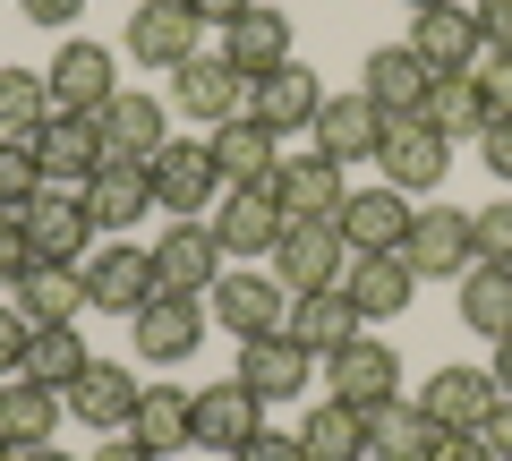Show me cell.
<instances>
[{"label":"cell","instance_id":"15","mask_svg":"<svg viewBox=\"0 0 512 461\" xmlns=\"http://www.w3.org/2000/svg\"><path fill=\"white\" fill-rule=\"evenodd\" d=\"M205 154H214L222 188H274V171H282V137L265 129L256 111H239V120H222V129L205 137Z\"/></svg>","mask_w":512,"mask_h":461},{"label":"cell","instance_id":"11","mask_svg":"<svg viewBox=\"0 0 512 461\" xmlns=\"http://www.w3.org/2000/svg\"><path fill=\"white\" fill-rule=\"evenodd\" d=\"M205 299H214V316L231 325V342H256V333H291V291H282L274 274H248V265H239V274H222Z\"/></svg>","mask_w":512,"mask_h":461},{"label":"cell","instance_id":"30","mask_svg":"<svg viewBox=\"0 0 512 461\" xmlns=\"http://www.w3.org/2000/svg\"><path fill=\"white\" fill-rule=\"evenodd\" d=\"M342 291H350V308H359V316H402L410 291H419V274L402 265V248H376V257H350Z\"/></svg>","mask_w":512,"mask_h":461},{"label":"cell","instance_id":"43","mask_svg":"<svg viewBox=\"0 0 512 461\" xmlns=\"http://www.w3.org/2000/svg\"><path fill=\"white\" fill-rule=\"evenodd\" d=\"M26 274H35V240H26L18 214H0V291H18Z\"/></svg>","mask_w":512,"mask_h":461},{"label":"cell","instance_id":"7","mask_svg":"<svg viewBox=\"0 0 512 461\" xmlns=\"http://www.w3.org/2000/svg\"><path fill=\"white\" fill-rule=\"evenodd\" d=\"M231 274V257H222V240H214V222H171L163 240H154V282L163 291H188V299H205L214 282Z\"/></svg>","mask_w":512,"mask_h":461},{"label":"cell","instance_id":"29","mask_svg":"<svg viewBox=\"0 0 512 461\" xmlns=\"http://www.w3.org/2000/svg\"><path fill=\"white\" fill-rule=\"evenodd\" d=\"M427 86H436V69H427L410 43H384V52H367V94H376L384 120H410V111L427 103Z\"/></svg>","mask_w":512,"mask_h":461},{"label":"cell","instance_id":"34","mask_svg":"<svg viewBox=\"0 0 512 461\" xmlns=\"http://www.w3.org/2000/svg\"><path fill=\"white\" fill-rule=\"evenodd\" d=\"M77 308H94L77 265H35V274L18 282V316L26 325H77Z\"/></svg>","mask_w":512,"mask_h":461},{"label":"cell","instance_id":"51","mask_svg":"<svg viewBox=\"0 0 512 461\" xmlns=\"http://www.w3.org/2000/svg\"><path fill=\"white\" fill-rule=\"evenodd\" d=\"M478 436H487V453H495V461H512V393L487 410V427H478Z\"/></svg>","mask_w":512,"mask_h":461},{"label":"cell","instance_id":"33","mask_svg":"<svg viewBox=\"0 0 512 461\" xmlns=\"http://www.w3.org/2000/svg\"><path fill=\"white\" fill-rule=\"evenodd\" d=\"M427 444H436V419H427L419 402H393L367 410V461H427Z\"/></svg>","mask_w":512,"mask_h":461},{"label":"cell","instance_id":"36","mask_svg":"<svg viewBox=\"0 0 512 461\" xmlns=\"http://www.w3.org/2000/svg\"><path fill=\"white\" fill-rule=\"evenodd\" d=\"M367 316L350 308V291H308V299H291V342H308L316 359L325 351H342L350 333H359Z\"/></svg>","mask_w":512,"mask_h":461},{"label":"cell","instance_id":"16","mask_svg":"<svg viewBox=\"0 0 512 461\" xmlns=\"http://www.w3.org/2000/svg\"><path fill=\"white\" fill-rule=\"evenodd\" d=\"M26 146H35L43 180H94V171L111 163V154H103V120H94V111H52Z\"/></svg>","mask_w":512,"mask_h":461},{"label":"cell","instance_id":"57","mask_svg":"<svg viewBox=\"0 0 512 461\" xmlns=\"http://www.w3.org/2000/svg\"><path fill=\"white\" fill-rule=\"evenodd\" d=\"M0 461H18V444H0Z\"/></svg>","mask_w":512,"mask_h":461},{"label":"cell","instance_id":"54","mask_svg":"<svg viewBox=\"0 0 512 461\" xmlns=\"http://www.w3.org/2000/svg\"><path fill=\"white\" fill-rule=\"evenodd\" d=\"M487 376H495V393H512V333L495 342V359H487Z\"/></svg>","mask_w":512,"mask_h":461},{"label":"cell","instance_id":"48","mask_svg":"<svg viewBox=\"0 0 512 461\" xmlns=\"http://www.w3.org/2000/svg\"><path fill=\"white\" fill-rule=\"evenodd\" d=\"M478 154H487L495 180H512V120H487V129H478Z\"/></svg>","mask_w":512,"mask_h":461},{"label":"cell","instance_id":"18","mask_svg":"<svg viewBox=\"0 0 512 461\" xmlns=\"http://www.w3.org/2000/svg\"><path fill=\"white\" fill-rule=\"evenodd\" d=\"M410 214H419V205H410L402 188H384V180H376V188H350V197H342L333 231L350 240V257H376V248H402Z\"/></svg>","mask_w":512,"mask_h":461},{"label":"cell","instance_id":"8","mask_svg":"<svg viewBox=\"0 0 512 461\" xmlns=\"http://www.w3.org/2000/svg\"><path fill=\"white\" fill-rule=\"evenodd\" d=\"M77 274H86V299L103 316H137L154 291H163V282H154V248H128V240H103Z\"/></svg>","mask_w":512,"mask_h":461},{"label":"cell","instance_id":"52","mask_svg":"<svg viewBox=\"0 0 512 461\" xmlns=\"http://www.w3.org/2000/svg\"><path fill=\"white\" fill-rule=\"evenodd\" d=\"M256 0H188V18L197 26H231V18H248Z\"/></svg>","mask_w":512,"mask_h":461},{"label":"cell","instance_id":"38","mask_svg":"<svg viewBox=\"0 0 512 461\" xmlns=\"http://www.w3.org/2000/svg\"><path fill=\"white\" fill-rule=\"evenodd\" d=\"M299 453H308V461H367V419H359V410H342V402L308 410Z\"/></svg>","mask_w":512,"mask_h":461},{"label":"cell","instance_id":"56","mask_svg":"<svg viewBox=\"0 0 512 461\" xmlns=\"http://www.w3.org/2000/svg\"><path fill=\"white\" fill-rule=\"evenodd\" d=\"M402 9H410V18H419V9H444V0H402Z\"/></svg>","mask_w":512,"mask_h":461},{"label":"cell","instance_id":"6","mask_svg":"<svg viewBox=\"0 0 512 461\" xmlns=\"http://www.w3.org/2000/svg\"><path fill=\"white\" fill-rule=\"evenodd\" d=\"M128 333H137V359H146V368H180V359L205 342V299H188V291H154L146 308L128 316Z\"/></svg>","mask_w":512,"mask_h":461},{"label":"cell","instance_id":"35","mask_svg":"<svg viewBox=\"0 0 512 461\" xmlns=\"http://www.w3.org/2000/svg\"><path fill=\"white\" fill-rule=\"evenodd\" d=\"M461 325L478 342H504L512 333V265H470L461 274Z\"/></svg>","mask_w":512,"mask_h":461},{"label":"cell","instance_id":"9","mask_svg":"<svg viewBox=\"0 0 512 461\" xmlns=\"http://www.w3.org/2000/svg\"><path fill=\"white\" fill-rule=\"evenodd\" d=\"M18 222H26V240H35V265H86L94 257V214H86L77 188H43Z\"/></svg>","mask_w":512,"mask_h":461},{"label":"cell","instance_id":"20","mask_svg":"<svg viewBox=\"0 0 512 461\" xmlns=\"http://www.w3.org/2000/svg\"><path fill=\"white\" fill-rule=\"evenodd\" d=\"M188 52H197L188 0H137V9H128V60H137V69H180Z\"/></svg>","mask_w":512,"mask_h":461},{"label":"cell","instance_id":"32","mask_svg":"<svg viewBox=\"0 0 512 461\" xmlns=\"http://www.w3.org/2000/svg\"><path fill=\"white\" fill-rule=\"evenodd\" d=\"M60 393L52 385H35V376H9V385H0V444H52V427H60Z\"/></svg>","mask_w":512,"mask_h":461},{"label":"cell","instance_id":"49","mask_svg":"<svg viewBox=\"0 0 512 461\" xmlns=\"http://www.w3.org/2000/svg\"><path fill=\"white\" fill-rule=\"evenodd\" d=\"M478 35L487 52H512V0H478Z\"/></svg>","mask_w":512,"mask_h":461},{"label":"cell","instance_id":"27","mask_svg":"<svg viewBox=\"0 0 512 461\" xmlns=\"http://www.w3.org/2000/svg\"><path fill=\"white\" fill-rule=\"evenodd\" d=\"M274 197H282L291 222H333L350 188H342V163H333V154H308V163H282L274 171Z\"/></svg>","mask_w":512,"mask_h":461},{"label":"cell","instance_id":"10","mask_svg":"<svg viewBox=\"0 0 512 461\" xmlns=\"http://www.w3.org/2000/svg\"><path fill=\"white\" fill-rule=\"evenodd\" d=\"M171 103H180L188 120H205V129H222V120L248 111V77H239L222 52H188L180 69H171Z\"/></svg>","mask_w":512,"mask_h":461},{"label":"cell","instance_id":"22","mask_svg":"<svg viewBox=\"0 0 512 461\" xmlns=\"http://www.w3.org/2000/svg\"><path fill=\"white\" fill-rule=\"evenodd\" d=\"M137 393H146V385H137L128 368H111V359H94V368L77 376V385L60 393V402H69V419H86L94 436H128V419H137Z\"/></svg>","mask_w":512,"mask_h":461},{"label":"cell","instance_id":"50","mask_svg":"<svg viewBox=\"0 0 512 461\" xmlns=\"http://www.w3.org/2000/svg\"><path fill=\"white\" fill-rule=\"evenodd\" d=\"M26 9V26H77L86 18V0H18Z\"/></svg>","mask_w":512,"mask_h":461},{"label":"cell","instance_id":"2","mask_svg":"<svg viewBox=\"0 0 512 461\" xmlns=\"http://www.w3.org/2000/svg\"><path fill=\"white\" fill-rule=\"evenodd\" d=\"M402 265L419 282H444V274H470L478 265V222L461 214V205H419L402 231Z\"/></svg>","mask_w":512,"mask_h":461},{"label":"cell","instance_id":"23","mask_svg":"<svg viewBox=\"0 0 512 461\" xmlns=\"http://www.w3.org/2000/svg\"><path fill=\"white\" fill-rule=\"evenodd\" d=\"M376 146H384L376 94H325V111H316V154H333V163H376Z\"/></svg>","mask_w":512,"mask_h":461},{"label":"cell","instance_id":"5","mask_svg":"<svg viewBox=\"0 0 512 461\" xmlns=\"http://www.w3.org/2000/svg\"><path fill=\"white\" fill-rule=\"evenodd\" d=\"M444 171H453V146L427 129L419 111H410V120H384V146H376V180L384 188L427 197V188H444Z\"/></svg>","mask_w":512,"mask_h":461},{"label":"cell","instance_id":"17","mask_svg":"<svg viewBox=\"0 0 512 461\" xmlns=\"http://www.w3.org/2000/svg\"><path fill=\"white\" fill-rule=\"evenodd\" d=\"M308 368H316V351L291 342V333H256V342H239V385H248L256 402H299V393H308Z\"/></svg>","mask_w":512,"mask_h":461},{"label":"cell","instance_id":"37","mask_svg":"<svg viewBox=\"0 0 512 461\" xmlns=\"http://www.w3.org/2000/svg\"><path fill=\"white\" fill-rule=\"evenodd\" d=\"M86 368H94V351H86V333H77V325H35V342H26V376H35V385L69 393Z\"/></svg>","mask_w":512,"mask_h":461},{"label":"cell","instance_id":"44","mask_svg":"<svg viewBox=\"0 0 512 461\" xmlns=\"http://www.w3.org/2000/svg\"><path fill=\"white\" fill-rule=\"evenodd\" d=\"M470 77H478V94H487V120H512V52H487Z\"/></svg>","mask_w":512,"mask_h":461},{"label":"cell","instance_id":"13","mask_svg":"<svg viewBox=\"0 0 512 461\" xmlns=\"http://www.w3.org/2000/svg\"><path fill=\"white\" fill-rule=\"evenodd\" d=\"M256 427H265V402H256L239 376H222V385H205L197 402H188V444H205V453H222V461H231Z\"/></svg>","mask_w":512,"mask_h":461},{"label":"cell","instance_id":"14","mask_svg":"<svg viewBox=\"0 0 512 461\" xmlns=\"http://www.w3.org/2000/svg\"><path fill=\"white\" fill-rule=\"evenodd\" d=\"M43 86H52V111H103L111 94H120V60H111L103 43L69 35L52 52V69H43Z\"/></svg>","mask_w":512,"mask_h":461},{"label":"cell","instance_id":"1","mask_svg":"<svg viewBox=\"0 0 512 461\" xmlns=\"http://www.w3.org/2000/svg\"><path fill=\"white\" fill-rule=\"evenodd\" d=\"M350 274V240L333 231V222H282V240H274V282L291 299L308 291H342Z\"/></svg>","mask_w":512,"mask_h":461},{"label":"cell","instance_id":"42","mask_svg":"<svg viewBox=\"0 0 512 461\" xmlns=\"http://www.w3.org/2000/svg\"><path fill=\"white\" fill-rule=\"evenodd\" d=\"M478 265H512V197H495V205H478Z\"/></svg>","mask_w":512,"mask_h":461},{"label":"cell","instance_id":"39","mask_svg":"<svg viewBox=\"0 0 512 461\" xmlns=\"http://www.w3.org/2000/svg\"><path fill=\"white\" fill-rule=\"evenodd\" d=\"M188 402H197V393H180V385H146V393H137V419H128V436L154 444V453L188 444Z\"/></svg>","mask_w":512,"mask_h":461},{"label":"cell","instance_id":"21","mask_svg":"<svg viewBox=\"0 0 512 461\" xmlns=\"http://www.w3.org/2000/svg\"><path fill=\"white\" fill-rule=\"evenodd\" d=\"M248 111H256V120H265L274 137L316 129V111H325V77H316V69H299V60H282L274 77H256V86H248Z\"/></svg>","mask_w":512,"mask_h":461},{"label":"cell","instance_id":"12","mask_svg":"<svg viewBox=\"0 0 512 461\" xmlns=\"http://www.w3.org/2000/svg\"><path fill=\"white\" fill-rule=\"evenodd\" d=\"M205 222H214L222 257L248 265V257H274V240H282V222H291V214H282L274 188H222V205H214Z\"/></svg>","mask_w":512,"mask_h":461},{"label":"cell","instance_id":"24","mask_svg":"<svg viewBox=\"0 0 512 461\" xmlns=\"http://www.w3.org/2000/svg\"><path fill=\"white\" fill-rule=\"evenodd\" d=\"M77 197H86L94 231H137V222L154 214V180H146V163H103L94 180H77Z\"/></svg>","mask_w":512,"mask_h":461},{"label":"cell","instance_id":"46","mask_svg":"<svg viewBox=\"0 0 512 461\" xmlns=\"http://www.w3.org/2000/svg\"><path fill=\"white\" fill-rule=\"evenodd\" d=\"M427 461H495V453H487V436H478V427H436Z\"/></svg>","mask_w":512,"mask_h":461},{"label":"cell","instance_id":"3","mask_svg":"<svg viewBox=\"0 0 512 461\" xmlns=\"http://www.w3.org/2000/svg\"><path fill=\"white\" fill-rule=\"evenodd\" d=\"M402 393V359L384 351V342H367V333H350L342 351H325V402H342V410H384Z\"/></svg>","mask_w":512,"mask_h":461},{"label":"cell","instance_id":"55","mask_svg":"<svg viewBox=\"0 0 512 461\" xmlns=\"http://www.w3.org/2000/svg\"><path fill=\"white\" fill-rule=\"evenodd\" d=\"M18 461H77V453H60V444H26Z\"/></svg>","mask_w":512,"mask_h":461},{"label":"cell","instance_id":"25","mask_svg":"<svg viewBox=\"0 0 512 461\" xmlns=\"http://www.w3.org/2000/svg\"><path fill=\"white\" fill-rule=\"evenodd\" d=\"M222 60H231V69L248 77V86H256V77H274L282 60H291V18L256 0L248 18H231V26H222Z\"/></svg>","mask_w":512,"mask_h":461},{"label":"cell","instance_id":"26","mask_svg":"<svg viewBox=\"0 0 512 461\" xmlns=\"http://www.w3.org/2000/svg\"><path fill=\"white\" fill-rule=\"evenodd\" d=\"M94 120H103V154L111 163H146V154L171 137L163 129V94H111Z\"/></svg>","mask_w":512,"mask_h":461},{"label":"cell","instance_id":"4","mask_svg":"<svg viewBox=\"0 0 512 461\" xmlns=\"http://www.w3.org/2000/svg\"><path fill=\"white\" fill-rule=\"evenodd\" d=\"M146 180H154V205H163L171 222H197L205 205L222 197V171L205 146H188V137H163V146L146 154Z\"/></svg>","mask_w":512,"mask_h":461},{"label":"cell","instance_id":"28","mask_svg":"<svg viewBox=\"0 0 512 461\" xmlns=\"http://www.w3.org/2000/svg\"><path fill=\"white\" fill-rule=\"evenodd\" d=\"M495 402H504V393H495L487 368H436V376H427V393H419V410L436 427H487Z\"/></svg>","mask_w":512,"mask_h":461},{"label":"cell","instance_id":"45","mask_svg":"<svg viewBox=\"0 0 512 461\" xmlns=\"http://www.w3.org/2000/svg\"><path fill=\"white\" fill-rule=\"evenodd\" d=\"M26 342H35V325H26L18 308H0V385H9V376H26Z\"/></svg>","mask_w":512,"mask_h":461},{"label":"cell","instance_id":"19","mask_svg":"<svg viewBox=\"0 0 512 461\" xmlns=\"http://www.w3.org/2000/svg\"><path fill=\"white\" fill-rule=\"evenodd\" d=\"M410 52L427 60V69H478L487 60V35H478V9H461V0H444V9H419L410 18Z\"/></svg>","mask_w":512,"mask_h":461},{"label":"cell","instance_id":"47","mask_svg":"<svg viewBox=\"0 0 512 461\" xmlns=\"http://www.w3.org/2000/svg\"><path fill=\"white\" fill-rule=\"evenodd\" d=\"M231 461H308V453H299V436H274V427H256V436L239 444Z\"/></svg>","mask_w":512,"mask_h":461},{"label":"cell","instance_id":"40","mask_svg":"<svg viewBox=\"0 0 512 461\" xmlns=\"http://www.w3.org/2000/svg\"><path fill=\"white\" fill-rule=\"evenodd\" d=\"M52 120V86L35 69H0V137H35Z\"/></svg>","mask_w":512,"mask_h":461},{"label":"cell","instance_id":"31","mask_svg":"<svg viewBox=\"0 0 512 461\" xmlns=\"http://www.w3.org/2000/svg\"><path fill=\"white\" fill-rule=\"evenodd\" d=\"M419 120H427V129L444 137V146H461V137H478V129H487V94H478V77H470V69H444L436 86H427Z\"/></svg>","mask_w":512,"mask_h":461},{"label":"cell","instance_id":"53","mask_svg":"<svg viewBox=\"0 0 512 461\" xmlns=\"http://www.w3.org/2000/svg\"><path fill=\"white\" fill-rule=\"evenodd\" d=\"M94 461H163V453H154V444H137V436H111Z\"/></svg>","mask_w":512,"mask_h":461},{"label":"cell","instance_id":"41","mask_svg":"<svg viewBox=\"0 0 512 461\" xmlns=\"http://www.w3.org/2000/svg\"><path fill=\"white\" fill-rule=\"evenodd\" d=\"M43 188H52V180H43L35 146H26V137H0V214H26Z\"/></svg>","mask_w":512,"mask_h":461}]
</instances>
